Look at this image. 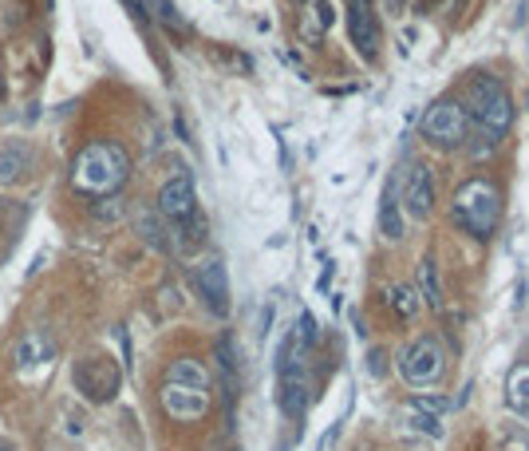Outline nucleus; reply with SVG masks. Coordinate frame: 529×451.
Instances as JSON below:
<instances>
[{"mask_svg":"<svg viewBox=\"0 0 529 451\" xmlns=\"http://www.w3.org/2000/svg\"><path fill=\"white\" fill-rule=\"evenodd\" d=\"M194 285L198 297L206 301V309L213 317H229V277H226V261L221 258H206L194 269Z\"/></svg>","mask_w":529,"mask_h":451,"instance_id":"nucleus-10","label":"nucleus"},{"mask_svg":"<svg viewBox=\"0 0 529 451\" xmlns=\"http://www.w3.org/2000/svg\"><path fill=\"white\" fill-rule=\"evenodd\" d=\"M296 4H309V0H296Z\"/></svg>","mask_w":529,"mask_h":451,"instance_id":"nucleus-29","label":"nucleus"},{"mask_svg":"<svg viewBox=\"0 0 529 451\" xmlns=\"http://www.w3.org/2000/svg\"><path fill=\"white\" fill-rule=\"evenodd\" d=\"M237 451H242V447H237Z\"/></svg>","mask_w":529,"mask_h":451,"instance_id":"nucleus-30","label":"nucleus"},{"mask_svg":"<svg viewBox=\"0 0 529 451\" xmlns=\"http://www.w3.org/2000/svg\"><path fill=\"white\" fill-rule=\"evenodd\" d=\"M52 356V340H48L44 329H32V333L20 337L16 345V369H28V364H40Z\"/></svg>","mask_w":529,"mask_h":451,"instance_id":"nucleus-16","label":"nucleus"},{"mask_svg":"<svg viewBox=\"0 0 529 451\" xmlns=\"http://www.w3.org/2000/svg\"><path fill=\"white\" fill-rule=\"evenodd\" d=\"M348 32H352V44H356V52H360L364 64H375L380 44H383L375 0H348Z\"/></svg>","mask_w":529,"mask_h":451,"instance_id":"nucleus-7","label":"nucleus"},{"mask_svg":"<svg viewBox=\"0 0 529 451\" xmlns=\"http://www.w3.org/2000/svg\"><path fill=\"white\" fill-rule=\"evenodd\" d=\"M126 178H131V155L111 139L88 143L72 163V186L80 194H91V198L119 194L126 186Z\"/></svg>","mask_w":529,"mask_h":451,"instance_id":"nucleus-1","label":"nucleus"},{"mask_svg":"<svg viewBox=\"0 0 529 451\" xmlns=\"http://www.w3.org/2000/svg\"><path fill=\"white\" fill-rule=\"evenodd\" d=\"M155 8H158V20L166 24V28H174L178 36H186V32H190V24H186L182 16H178V8L170 4V0H155Z\"/></svg>","mask_w":529,"mask_h":451,"instance_id":"nucleus-21","label":"nucleus"},{"mask_svg":"<svg viewBox=\"0 0 529 451\" xmlns=\"http://www.w3.org/2000/svg\"><path fill=\"white\" fill-rule=\"evenodd\" d=\"M506 404L510 412H518L522 420H529V364H518L506 377Z\"/></svg>","mask_w":529,"mask_h":451,"instance_id":"nucleus-17","label":"nucleus"},{"mask_svg":"<svg viewBox=\"0 0 529 451\" xmlns=\"http://www.w3.org/2000/svg\"><path fill=\"white\" fill-rule=\"evenodd\" d=\"M407 404L423 408V412H431V416H442V412H450V408H455V400H447V396H419V393H415Z\"/></svg>","mask_w":529,"mask_h":451,"instance_id":"nucleus-23","label":"nucleus"},{"mask_svg":"<svg viewBox=\"0 0 529 451\" xmlns=\"http://www.w3.org/2000/svg\"><path fill=\"white\" fill-rule=\"evenodd\" d=\"M419 131H423V139L431 143V147H439V151H458L466 139H471V115H466L463 99H455V96L434 99V104L426 107Z\"/></svg>","mask_w":529,"mask_h":451,"instance_id":"nucleus-3","label":"nucleus"},{"mask_svg":"<svg viewBox=\"0 0 529 451\" xmlns=\"http://www.w3.org/2000/svg\"><path fill=\"white\" fill-rule=\"evenodd\" d=\"M415 293L423 297V305H431V309H442V282H439V261L426 253L419 258V266H415Z\"/></svg>","mask_w":529,"mask_h":451,"instance_id":"nucleus-14","label":"nucleus"},{"mask_svg":"<svg viewBox=\"0 0 529 451\" xmlns=\"http://www.w3.org/2000/svg\"><path fill=\"white\" fill-rule=\"evenodd\" d=\"M450 222L478 242L494 237V229L502 222V186L482 175L466 178L455 191V202H450Z\"/></svg>","mask_w":529,"mask_h":451,"instance_id":"nucleus-2","label":"nucleus"},{"mask_svg":"<svg viewBox=\"0 0 529 451\" xmlns=\"http://www.w3.org/2000/svg\"><path fill=\"white\" fill-rule=\"evenodd\" d=\"M139 234H142V242L147 245H155L158 253H170L174 245H170V226L162 222V214H139Z\"/></svg>","mask_w":529,"mask_h":451,"instance_id":"nucleus-19","label":"nucleus"},{"mask_svg":"<svg viewBox=\"0 0 529 451\" xmlns=\"http://www.w3.org/2000/svg\"><path fill=\"white\" fill-rule=\"evenodd\" d=\"M380 234L387 242H399L403 237V214H399V183L387 178L383 186V198H380Z\"/></svg>","mask_w":529,"mask_h":451,"instance_id":"nucleus-13","label":"nucleus"},{"mask_svg":"<svg viewBox=\"0 0 529 451\" xmlns=\"http://www.w3.org/2000/svg\"><path fill=\"white\" fill-rule=\"evenodd\" d=\"M442 372H447V348L434 337H415L411 345L399 353V377L411 388L434 385V380H442Z\"/></svg>","mask_w":529,"mask_h":451,"instance_id":"nucleus-4","label":"nucleus"},{"mask_svg":"<svg viewBox=\"0 0 529 451\" xmlns=\"http://www.w3.org/2000/svg\"><path fill=\"white\" fill-rule=\"evenodd\" d=\"M383 361H387V356H383L380 348H372V353H368V372H372V377H383V372H387V364H383Z\"/></svg>","mask_w":529,"mask_h":451,"instance_id":"nucleus-24","label":"nucleus"},{"mask_svg":"<svg viewBox=\"0 0 529 451\" xmlns=\"http://www.w3.org/2000/svg\"><path fill=\"white\" fill-rule=\"evenodd\" d=\"M399 210H407L411 218H431L434 210V178L426 163H411V170L403 175V186H399Z\"/></svg>","mask_w":529,"mask_h":451,"instance_id":"nucleus-9","label":"nucleus"},{"mask_svg":"<svg viewBox=\"0 0 529 451\" xmlns=\"http://www.w3.org/2000/svg\"><path fill=\"white\" fill-rule=\"evenodd\" d=\"M119 385H123V372H119V364L111 361V356L96 353V356L75 361V388H80L91 404H107V400H115Z\"/></svg>","mask_w":529,"mask_h":451,"instance_id":"nucleus-5","label":"nucleus"},{"mask_svg":"<svg viewBox=\"0 0 529 451\" xmlns=\"http://www.w3.org/2000/svg\"><path fill=\"white\" fill-rule=\"evenodd\" d=\"M403 416H407V424H411L415 432H426L431 439H442V420L439 416L423 412V408H411V404H403Z\"/></svg>","mask_w":529,"mask_h":451,"instance_id":"nucleus-20","label":"nucleus"},{"mask_svg":"<svg viewBox=\"0 0 529 451\" xmlns=\"http://www.w3.org/2000/svg\"><path fill=\"white\" fill-rule=\"evenodd\" d=\"M352 329H356V337H368V329H364V317H360V313H352Z\"/></svg>","mask_w":529,"mask_h":451,"instance_id":"nucleus-28","label":"nucleus"},{"mask_svg":"<svg viewBox=\"0 0 529 451\" xmlns=\"http://www.w3.org/2000/svg\"><path fill=\"white\" fill-rule=\"evenodd\" d=\"M332 24H336V4H332V0H309V4H304L301 32H304V40H309L312 48L328 36Z\"/></svg>","mask_w":529,"mask_h":451,"instance_id":"nucleus-11","label":"nucleus"},{"mask_svg":"<svg viewBox=\"0 0 529 451\" xmlns=\"http://www.w3.org/2000/svg\"><path fill=\"white\" fill-rule=\"evenodd\" d=\"M162 412L174 424H198L210 412V388L198 385H178V380H162Z\"/></svg>","mask_w":529,"mask_h":451,"instance_id":"nucleus-6","label":"nucleus"},{"mask_svg":"<svg viewBox=\"0 0 529 451\" xmlns=\"http://www.w3.org/2000/svg\"><path fill=\"white\" fill-rule=\"evenodd\" d=\"M123 4L131 8V16H134V20H139V24H147V4H142V0H123Z\"/></svg>","mask_w":529,"mask_h":451,"instance_id":"nucleus-27","label":"nucleus"},{"mask_svg":"<svg viewBox=\"0 0 529 451\" xmlns=\"http://www.w3.org/2000/svg\"><path fill=\"white\" fill-rule=\"evenodd\" d=\"M162 380H178V385H198V388H210V369L198 361V356H178L170 361L166 377Z\"/></svg>","mask_w":529,"mask_h":451,"instance_id":"nucleus-18","label":"nucleus"},{"mask_svg":"<svg viewBox=\"0 0 529 451\" xmlns=\"http://www.w3.org/2000/svg\"><path fill=\"white\" fill-rule=\"evenodd\" d=\"M123 198H119V194H107V198H99L96 202V218L99 222H119V218H123Z\"/></svg>","mask_w":529,"mask_h":451,"instance_id":"nucleus-22","label":"nucleus"},{"mask_svg":"<svg viewBox=\"0 0 529 451\" xmlns=\"http://www.w3.org/2000/svg\"><path fill=\"white\" fill-rule=\"evenodd\" d=\"M383 301H387V309L395 313L399 321H411V317H419V309H423V297L415 293V285H387L383 289Z\"/></svg>","mask_w":529,"mask_h":451,"instance_id":"nucleus-15","label":"nucleus"},{"mask_svg":"<svg viewBox=\"0 0 529 451\" xmlns=\"http://www.w3.org/2000/svg\"><path fill=\"white\" fill-rule=\"evenodd\" d=\"M269 329H272V305H264L261 317H257V337L264 340V337H269Z\"/></svg>","mask_w":529,"mask_h":451,"instance_id":"nucleus-25","label":"nucleus"},{"mask_svg":"<svg viewBox=\"0 0 529 451\" xmlns=\"http://www.w3.org/2000/svg\"><path fill=\"white\" fill-rule=\"evenodd\" d=\"M158 214L166 226H182L198 214V191H194L190 175H174L170 183H162L158 191Z\"/></svg>","mask_w":529,"mask_h":451,"instance_id":"nucleus-8","label":"nucleus"},{"mask_svg":"<svg viewBox=\"0 0 529 451\" xmlns=\"http://www.w3.org/2000/svg\"><path fill=\"white\" fill-rule=\"evenodd\" d=\"M28 170H32L28 143H8V147H0V186H16Z\"/></svg>","mask_w":529,"mask_h":451,"instance_id":"nucleus-12","label":"nucleus"},{"mask_svg":"<svg viewBox=\"0 0 529 451\" xmlns=\"http://www.w3.org/2000/svg\"><path fill=\"white\" fill-rule=\"evenodd\" d=\"M332 277H336V261H324V274H320V282H317V289L320 293H328V285H332Z\"/></svg>","mask_w":529,"mask_h":451,"instance_id":"nucleus-26","label":"nucleus"}]
</instances>
